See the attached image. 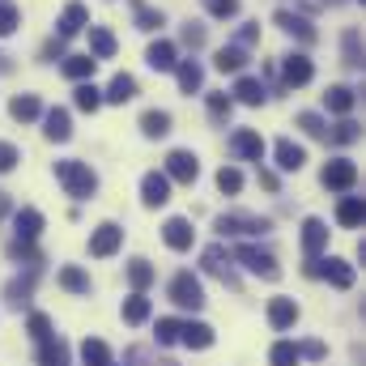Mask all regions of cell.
Listing matches in <instances>:
<instances>
[{"label":"cell","instance_id":"1","mask_svg":"<svg viewBox=\"0 0 366 366\" xmlns=\"http://www.w3.org/2000/svg\"><path fill=\"white\" fill-rule=\"evenodd\" d=\"M56 179L64 183V192H69L73 200H90L94 192H98V175H94L86 162H77V158L56 162Z\"/></svg>","mask_w":366,"mask_h":366},{"label":"cell","instance_id":"2","mask_svg":"<svg viewBox=\"0 0 366 366\" xmlns=\"http://www.w3.org/2000/svg\"><path fill=\"white\" fill-rule=\"evenodd\" d=\"M171 302L183 307V311H200L204 307V290H200V281L187 273V269L171 277Z\"/></svg>","mask_w":366,"mask_h":366},{"label":"cell","instance_id":"3","mask_svg":"<svg viewBox=\"0 0 366 366\" xmlns=\"http://www.w3.org/2000/svg\"><path fill=\"white\" fill-rule=\"evenodd\" d=\"M217 230L222 234H269L273 222L260 217V213H222L217 217Z\"/></svg>","mask_w":366,"mask_h":366},{"label":"cell","instance_id":"4","mask_svg":"<svg viewBox=\"0 0 366 366\" xmlns=\"http://www.w3.org/2000/svg\"><path fill=\"white\" fill-rule=\"evenodd\" d=\"M200 264H204V273H213L217 281H226L230 290H239V273H234V256L222 247V243H213V247H204V256H200Z\"/></svg>","mask_w":366,"mask_h":366},{"label":"cell","instance_id":"5","mask_svg":"<svg viewBox=\"0 0 366 366\" xmlns=\"http://www.w3.org/2000/svg\"><path fill=\"white\" fill-rule=\"evenodd\" d=\"M307 277H324V281H332L337 290H350V285H354V264H345V260H337V256L311 260V264H307Z\"/></svg>","mask_w":366,"mask_h":366},{"label":"cell","instance_id":"6","mask_svg":"<svg viewBox=\"0 0 366 366\" xmlns=\"http://www.w3.org/2000/svg\"><path fill=\"white\" fill-rule=\"evenodd\" d=\"M167 179L175 183H196L200 179V158L192 154V149H171L167 154V171H162Z\"/></svg>","mask_w":366,"mask_h":366},{"label":"cell","instance_id":"7","mask_svg":"<svg viewBox=\"0 0 366 366\" xmlns=\"http://www.w3.org/2000/svg\"><path fill=\"white\" fill-rule=\"evenodd\" d=\"M234 260H243L252 273L264 277V281H277V277H281V269H277V260H273V252H260V247H252V243L234 247Z\"/></svg>","mask_w":366,"mask_h":366},{"label":"cell","instance_id":"8","mask_svg":"<svg viewBox=\"0 0 366 366\" xmlns=\"http://www.w3.org/2000/svg\"><path fill=\"white\" fill-rule=\"evenodd\" d=\"M119 243H124V230H119L115 222H102V226L90 234V256L94 260H107V256L119 252Z\"/></svg>","mask_w":366,"mask_h":366},{"label":"cell","instance_id":"9","mask_svg":"<svg viewBox=\"0 0 366 366\" xmlns=\"http://www.w3.org/2000/svg\"><path fill=\"white\" fill-rule=\"evenodd\" d=\"M324 187H332V192H354V183H358V167L350 162V158H337V162H328L324 167Z\"/></svg>","mask_w":366,"mask_h":366},{"label":"cell","instance_id":"10","mask_svg":"<svg viewBox=\"0 0 366 366\" xmlns=\"http://www.w3.org/2000/svg\"><path fill=\"white\" fill-rule=\"evenodd\" d=\"M141 200H145V209H162V204L171 200V179H167L162 171H149V175L141 179Z\"/></svg>","mask_w":366,"mask_h":366},{"label":"cell","instance_id":"11","mask_svg":"<svg viewBox=\"0 0 366 366\" xmlns=\"http://www.w3.org/2000/svg\"><path fill=\"white\" fill-rule=\"evenodd\" d=\"M230 149H234L239 158H247V162H264V137L252 132V128H239V132L230 137Z\"/></svg>","mask_w":366,"mask_h":366},{"label":"cell","instance_id":"12","mask_svg":"<svg viewBox=\"0 0 366 366\" xmlns=\"http://www.w3.org/2000/svg\"><path fill=\"white\" fill-rule=\"evenodd\" d=\"M324 247H328V226L320 217H307L302 222V252H307V260H320Z\"/></svg>","mask_w":366,"mask_h":366},{"label":"cell","instance_id":"13","mask_svg":"<svg viewBox=\"0 0 366 366\" xmlns=\"http://www.w3.org/2000/svg\"><path fill=\"white\" fill-rule=\"evenodd\" d=\"M86 26H90V9H86V4H77V0H73V4H64V13H60V39L69 43V39H73V34H81Z\"/></svg>","mask_w":366,"mask_h":366},{"label":"cell","instance_id":"14","mask_svg":"<svg viewBox=\"0 0 366 366\" xmlns=\"http://www.w3.org/2000/svg\"><path fill=\"white\" fill-rule=\"evenodd\" d=\"M145 64H149L154 73H171V69L179 64V56H175V43H171V39H158V43H149V51H145Z\"/></svg>","mask_w":366,"mask_h":366},{"label":"cell","instance_id":"15","mask_svg":"<svg viewBox=\"0 0 366 366\" xmlns=\"http://www.w3.org/2000/svg\"><path fill=\"white\" fill-rule=\"evenodd\" d=\"M39 230H43V213H39V209H17V213H13V234H17V243H34Z\"/></svg>","mask_w":366,"mask_h":366},{"label":"cell","instance_id":"16","mask_svg":"<svg viewBox=\"0 0 366 366\" xmlns=\"http://www.w3.org/2000/svg\"><path fill=\"white\" fill-rule=\"evenodd\" d=\"M43 137H47V141H69V137H73V119H69L64 107H51V111L43 115Z\"/></svg>","mask_w":366,"mask_h":366},{"label":"cell","instance_id":"17","mask_svg":"<svg viewBox=\"0 0 366 366\" xmlns=\"http://www.w3.org/2000/svg\"><path fill=\"white\" fill-rule=\"evenodd\" d=\"M281 73H285V86H307V81L315 77V69H311V60H307L302 51H294V56H285V64H281Z\"/></svg>","mask_w":366,"mask_h":366},{"label":"cell","instance_id":"18","mask_svg":"<svg viewBox=\"0 0 366 366\" xmlns=\"http://www.w3.org/2000/svg\"><path fill=\"white\" fill-rule=\"evenodd\" d=\"M277 26L285 30V34H294V39H302V43H315V26L307 21V17H298V13H290V9H281L273 17Z\"/></svg>","mask_w":366,"mask_h":366},{"label":"cell","instance_id":"19","mask_svg":"<svg viewBox=\"0 0 366 366\" xmlns=\"http://www.w3.org/2000/svg\"><path fill=\"white\" fill-rule=\"evenodd\" d=\"M269 324H273L277 332L294 328V324H298V302H294V298H273V302H269Z\"/></svg>","mask_w":366,"mask_h":366},{"label":"cell","instance_id":"20","mask_svg":"<svg viewBox=\"0 0 366 366\" xmlns=\"http://www.w3.org/2000/svg\"><path fill=\"white\" fill-rule=\"evenodd\" d=\"M162 239H167L171 252H187V247H192V222H187V217H171V222L162 226Z\"/></svg>","mask_w":366,"mask_h":366},{"label":"cell","instance_id":"21","mask_svg":"<svg viewBox=\"0 0 366 366\" xmlns=\"http://www.w3.org/2000/svg\"><path fill=\"white\" fill-rule=\"evenodd\" d=\"M179 341L187 350H209L213 345V328L200 324V320H187V324H179Z\"/></svg>","mask_w":366,"mask_h":366},{"label":"cell","instance_id":"22","mask_svg":"<svg viewBox=\"0 0 366 366\" xmlns=\"http://www.w3.org/2000/svg\"><path fill=\"white\" fill-rule=\"evenodd\" d=\"M137 98V77H128V73H115L111 77V86L102 94V102H115V107H124V102H132Z\"/></svg>","mask_w":366,"mask_h":366},{"label":"cell","instance_id":"23","mask_svg":"<svg viewBox=\"0 0 366 366\" xmlns=\"http://www.w3.org/2000/svg\"><path fill=\"white\" fill-rule=\"evenodd\" d=\"M302 162H307V149L294 145L290 137H281V141H277V167H281V171H302Z\"/></svg>","mask_w":366,"mask_h":366},{"label":"cell","instance_id":"24","mask_svg":"<svg viewBox=\"0 0 366 366\" xmlns=\"http://www.w3.org/2000/svg\"><path fill=\"white\" fill-rule=\"evenodd\" d=\"M234 98H239V102H243V107H260V102H264V98H269V90H264V81H256V77H239V81H234Z\"/></svg>","mask_w":366,"mask_h":366},{"label":"cell","instance_id":"25","mask_svg":"<svg viewBox=\"0 0 366 366\" xmlns=\"http://www.w3.org/2000/svg\"><path fill=\"white\" fill-rule=\"evenodd\" d=\"M243 64H247V51L243 47H217V56H213V69L217 73H243Z\"/></svg>","mask_w":366,"mask_h":366},{"label":"cell","instance_id":"26","mask_svg":"<svg viewBox=\"0 0 366 366\" xmlns=\"http://www.w3.org/2000/svg\"><path fill=\"white\" fill-rule=\"evenodd\" d=\"M354 102H358V94L350 90V86H328V94H324V107H328L332 115H350Z\"/></svg>","mask_w":366,"mask_h":366},{"label":"cell","instance_id":"27","mask_svg":"<svg viewBox=\"0 0 366 366\" xmlns=\"http://www.w3.org/2000/svg\"><path fill=\"white\" fill-rule=\"evenodd\" d=\"M115 47H119V43H115V34H111L107 26H90V56L94 60H111Z\"/></svg>","mask_w":366,"mask_h":366},{"label":"cell","instance_id":"28","mask_svg":"<svg viewBox=\"0 0 366 366\" xmlns=\"http://www.w3.org/2000/svg\"><path fill=\"white\" fill-rule=\"evenodd\" d=\"M9 115H13V119H21V124H30V119H39V115H43V102H39L34 94H17V98L9 102Z\"/></svg>","mask_w":366,"mask_h":366},{"label":"cell","instance_id":"29","mask_svg":"<svg viewBox=\"0 0 366 366\" xmlns=\"http://www.w3.org/2000/svg\"><path fill=\"white\" fill-rule=\"evenodd\" d=\"M175 77H179V90L183 94H196L200 86H204V69H200L196 60H183V64H175Z\"/></svg>","mask_w":366,"mask_h":366},{"label":"cell","instance_id":"30","mask_svg":"<svg viewBox=\"0 0 366 366\" xmlns=\"http://www.w3.org/2000/svg\"><path fill=\"white\" fill-rule=\"evenodd\" d=\"M73 102H77V111L94 115V111L102 107V90H98L94 81H77V90H73Z\"/></svg>","mask_w":366,"mask_h":366},{"label":"cell","instance_id":"31","mask_svg":"<svg viewBox=\"0 0 366 366\" xmlns=\"http://www.w3.org/2000/svg\"><path fill=\"white\" fill-rule=\"evenodd\" d=\"M141 132H145L149 141L167 137V132H171V115H167V111H145V115H141Z\"/></svg>","mask_w":366,"mask_h":366},{"label":"cell","instance_id":"32","mask_svg":"<svg viewBox=\"0 0 366 366\" xmlns=\"http://www.w3.org/2000/svg\"><path fill=\"white\" fill-rule=\"evenodd\" d=\"M337 222L341 226H362V196H341V204H337Z\"/></svg>","mask_w":366,"mask_h":366},{"label":"cell","instance_id":"33","mask_svg":"<svg viewBox=\"0 0 366 366\" xmlns=\"http://www.w3.org/2000/svg\"><path fill=\"white\" fill-rule=\"evenodd\" d=\"M60 285H64L69 294H90V273H81L77 264H64V269H60Z\"/></svg>","mask_w":366,"mask_h":366},{"label":"cell","instance_id":"34","mask_svg":"<svg viewBox=\"0 0 366 366\" xmlns=\"http://www.w3.org/2000/svg\"><path fill=\"white\" fill-rule=\"evenodd\" d=\"M94 64H98L94 56H69V60H64V77H73V81H90Z\"/></svg>","mask_w":366,"mask_h":366},{"label":"cell","instance_id":"35","mask_svg":"<svg viewBox=\"0 0 366 366\" xmlns=\"http://www.w3.org/2000/svg\"><path fill=\"white\" fill-rule=\"evenodd\" d=\"M145 320H149V298L145 294L124 298V324H145Z\"/></svg>","mask_w":366,"mask_h":366},{"label":"cell","instance_id":"36","mask_svg":"<svg viewBox=\"0 0 366 366\" xmlns=\"http://www.w3.org/2000/svg\"><path fill=\"white\" fill-rule=\"evenodd\" d=\"M132 13H137V30H158L167 17H162V9H149L145 0H132Z\"/></svg>","mask_w":366,"mask_h":366},{"label":"cell","instance_id":"37","mask_svg":"<svg viewBox=\"0 0 366 366\" xmlns=\"http://www.w3.org/2000/svg\"><path fill=\"white\" fill-rule=\"evenodd\" d=\"M128 285H132L137 294H145V290L154 285V269H149V260H132V264H128Z\"/></svg>","mask_w":366,"mask_h":366},{"label":"cell","instance_id":"38","mask_svg":"<svg viewBox=\"0 0 366 366\" xmlns=\"http://www.w3.org/2000/svg\"><path fill=\"white\" fill-rule=\"evenodd\" d=\"M39 362L43 366H69V345L64 341H43L39 345Z\"/></svg>","mask_w":366,"mask_h":366},{"label":"cell","instance_id":"39","mask_svg":"<svg viewBox=\"0 0 366 366\" xmlns=\"http://www.w3.org/2000/svg\"><path fill=\"white\" fill-rule=\"evenodd\" d=\"M81 362L86 366H111V350H107V341L90 337V341L81 345Z\"/></svg>","mask_w":366,"mask_h":366},{"label":"cell","instance_id":"40","mask_svg":"<svg viewBox=\"0 0 366 366\" xmlns=\"http://www.w3.org/2000/svg\"><path fill=\"white\" fill-rule=\"evenodd\" d=\"M204 102H209V119H213V124H226L230 111H234V98H230V94H209Z\"/></svg>","mask_w":366,"mask_h":366},{"label":"cell","instance_id":"41","mask_svg":"<svg viewBox=\"0 0 366 366\" xmlns=\"http://www.w3.org/2000/svg\"><path fill=\"white\" fill-rule=\"evenodd\" d=\"M358 137H362V128H358L354 119H341L337 128H328V137H324V141H332V145H354Z\"/></svg>","mask_w":366,"mask_h":366},{"label":"cell","instance_id":"42","mask_svg":"<svg viewBox=\"0 0 366 366\" xmlns=\"http://www.w3.org/2000/svg\"><path fill=\"white\" fill-rule=\"evenodd\" d=\"M341 47H345V64L350 69H362V39H358V30H345Z\"/></svg>","mask_w":366,"mask_h":366},{"label":"cell","instance_id":"43","mask_svg":"<svg viewBox=\"0 0 366 366\" xmlns=\"http://www.w3.org/2000/svg\"><path fill=\"white\" fill-rule=\"evenodd\" d=\"M269 362L273 366H298V345H294V341H277L273 354H269Z\"/></svg>","mask_w":366,"mask_h":366},{"label":"cell","instance_id":"44","mask_svg":"<svg viewBox=\"0 0 366 366\" xmlns=\"http://www.w3.org/2000/svg\"><path fill=\"white\" fill-rule=\"evenodd\" d=\"M298 128H302L307 137H315V141H324V137H328V124H324L315 111H302V115H298Z\"/></svg>","mask_w":366,"mask_h":366},{"label":"cell","instance_id":"45","mask_svg":"<svg viewBox=\"0 0 366 366\" xmlns=\"http://www.w3.org/2000/svg\"><path fill=\"white\" fill-rule=\"evenodd\" d=\"M30 290H34V277L9 281V302H13V307H26V302H30Z\"/></svg>","mask_w":366,"mask_h":366},{"label":"cell","instance_id":"46","mask_svg":"<svg viewBox=\"0 0 366 366\" xmlns=\"http://www.w3.org/2000/svg\"><path fill=\"white\" fill-rule=\"evenodd\" d=\"M239 187H243V175H239L234 167H222V171H217V192H226V196H234Z\"/></svg>","mask_w":366,"mask_h":366},{"label":"cell","instance_id":"47","mask_svg":"<svg viewBox=\"0 0 366 366\" xmlns=\"http://www.w3.org/2000/svg\"><path fill=\"white\" fill-rule=\"evenodd\" d=\"M26 328H30V337H34L39 345H43V341H51V320H47V315H39V311H34Z\"/></svg>","mask_w":366,"mask_h":366},{"label":"cell","instance_id":"48","mask_svg":"<svg viewBox=\"0 0 366 366\" xmlns=\"http://www.w3.org/2000/svg\"><path fill=\"white\" fill-rule=\"evenodd\" d=\"M179 341V320H158V345H175Z\"/></svg>","mask_w":366,"mask_h":366},{"label":"cell","instance_id":"49","mask_svg":"<svg viewBox=\"0 0 366 366\" xmlns=\"http://www.w3.org/2000/svg\"><path fill=\"white\" fill-rule=\"evenodd\" d=\"M204 9H209L213 17H234V13H239V0H204Z\"/></svg>","mask_w":366,"mask_h":366},{"label":"cell","instance_id":"50","mask_svg":"<svg viewBox=\"0 0 366 366\" xmlns=\"http://www.w3.org/2000/svg\"><path fill=\"white\" fill-rule=\"evenodd\" d=\"M17 17H21V13H17V9H13V4H0V39H4V34H13V30H17Z\"/></svg>","mask_w":366,"mask_h":366},{"label":"cell","instance_id":"51","mask_svg":"<svg viewBox=\"0 0 366 366\" xmlns=\"http://www.w3.org/2000/svg\"><path fill=\"white\" fill-rule=\"evenodd\" d=\"M21 162V154H17V145H9V141H0V171H13Z\"/></svg>","mask_w":366,"mask_h":366},{"label":"cell","instance_id":"52","mask_svg":"<svg viewBox=\"0 0 366 366\" xmlns=\"http://www.w3.org/2000/svg\"><path fill=\"white\" fill-rule=\"evenodd\" d=\"M256 43H260V26H243V30H239V39H234V47H243V51H247V47H256Z\"/></svg>","mask_w":366,"mask_h":366},{"label":"cell","instance_id":"53","mask_svg":"<svg viewBox=\"0 0 366 366\" xmlns=\"http://www.w3.org/2000/svg\"><path fill=\"white\" fill-rule=\"evenodd\" d=\"M183 43H187V47H200V43H204V26L187 21V26H183Z\"/></svg>","mask_w":366,"mask_h":366},{"label":"cell","instance_id":"54","mask_svg":"<svg viewBox=\"0 0 366 366\" xmlns=\"http://www.w3.org/2000/svg\"><path fill=\"white\" fill-rule=\"evenodd\" d=\"M324 354H328V350H324V341H302V345H298V358H315V362H320Z\"/></svg>","mask_w":366,"mask_h":366},{"label":"cell","instance_id":"55","mask_svg":"<svg viewBox=\"0 0 366 366\" xmlns=\"http://www.w3.org/2000/svg\"><path fill=\"white\" fill-rule=\"evenodd\" d=\"M56 56H64V39H51V43L43 47V60H56Z\"/></svg>","mask_w":366,"mask_h":366},{"label":"cell","instance_id":"56","mask_svg":"<svg viewBox=\"0 0 366 366\" xmlns=\"http://www.w3.org/2000/svg\"><path fill=\"white\" fill-rule=\"evenodd\" d=\"M260 183H264L269 192H277V175H273V171H260Z\"/></svg>","mask_w":366,"mask_h":366},{"label":"cell","instance_id":"57","mask_svg":"<svg viewBox=\"0 0 366 366\" xmlns=\"http://www.w3.org/2000/svg\"><path fill=\"white\" fill-rule=\"evenodd\" d=\"M9 209H13V200H9V196L0 192V217H9Z\"/></svg>","mask_w":366,"mask_h":366}]
</instances>
